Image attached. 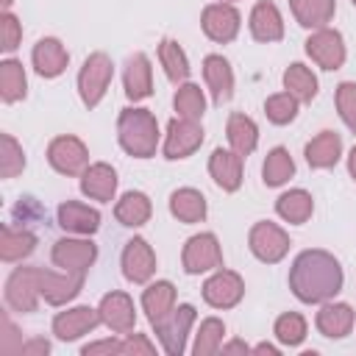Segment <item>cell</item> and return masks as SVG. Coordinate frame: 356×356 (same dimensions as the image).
Wrapping results in <instances>:
<instances>
[{
  "label": "cell",
  "instance_id": "cell-1",
  "mask_svg": "<svg viewBox=\"0 0 356 356\" xmlns=\"http://www.w3.org/2000/svg\"><path fill=\"white\" fill-rule=\"evenodd\" d=\"M342 267L325 250H303L292 261L289 289L303 303H325L342 289Z\"/></svg>",
  "mask_w": 356,
  "mask_h": 356
},
{
  "label": "cell",
  "instance_id": "cell-2",
  "mask_svg": "<svg viewBox=\"0 0 356 356\" xmlns=\"http://www.w3.org/2000/svg\"><path fill=\"white\" fill-rule=\"evenodd\" d=\"M117 139L134 159H150L159 147V122L147 108H122L117 120Z\"/></svg>",
  "mask_w": 356,
  "mask_h": 356
},
{
  "label": "cell",
  "instance_id": "cell-3",
  "mask_svg": "<svg viewBox=\"0 0 356 356\" xmlns=\"http://www.w3.org/2000/svg\"><path fill=\"white\" fill-rule=\"evenodd\" d=\"M114 78V64L106 53H89L78 72V95L86 108H95Z\"/></svg>",
  "mask_w": 356,
  "mask_h": 356
},
{
  "label": "cell",
  "instance_id": "cell-4",
  "mask_svg": "<svg viewBox=\"0 0 356 356\" xmlns=\"http://www.w3.org/2000/svg\"><path fill=\"white\" fill-rule=\"evenodd\" d=\"M192 323H195V306H189V303L175 306L167 317H161L159 323H153L164 353H170V356L184 353V348H186V334H189Z\"/></svg>",
  "mask_w": 356,
  "mask_h": 356
},
{
  "label": "cell",
  "instance_id": "cell-5",
  "mask_svg": "<svg viewBox=\"0 0 356 356\" xmlns=\"http://www.w3.org/2000/svg\"><path fill=\"white\" fill-rule=\"evenodd\" d=\"M248 245H250V250H253V256H256L259 261L275 264V261H281V259L286 256V250H289V236H286V231H284L281 225H275V222H270V220H261V222H256V225L250 228Z\"/></svg>",
  "mask_w": 356,
  "mask_h": 356
},
{
  "label": "cell",
  "instance_id": "cell-6",
  "mask_svg": "<svg viewBox=\"0 0 356 356\" xmlns=\"http://www.w3.org/2000/svg\"><path fill=\"white\" fill-rule=\"evenodd\" d=\"M181 264L189 275H200V273H209V270L220 267L222 264V250H220L217 236L209 234V231L189 236L186 245H184V253H181Z\"/></svg>",
  "mask_w": 356,
  "mask_h": 356
},
{
  "label": "cell",
  "instance_id": "cell-7",
  "mask_svg": "<svg viewBox=\"0 0 356 356\" xmlns=\"http://www.w3.org/2000/svg\"><path fill=\"white\" fill-rule=\"evenodd\" d=\"M47 161L61 175H81L89 167V150L78 136H56L47 145Z\"/></svg>",
  "mask_w": 356,
  "mask_h": 356
},
{
  "label": "cell",
  "instance_id": "cell-8",
  "mask_svg": "<svg viewBox=\"0 0 356 356\" xmlns=\"http://www.w3.org/2000/svg\"><path fill=\"white\" fill-rule=\"evenodd\" d=\"M39 298V267H17L6 281V303L14 312H36Z\"/></svg>",
  "mask_w": 356,
  "mask_h": 356
},
{
  "label": "cell",
  "instance_id": "cell-9",
  "mask_svg": "<svg viewBox=\"0 0 356 356\" xmlns=\"http://www.w3.org/2000/svg\"><path fill=\"white\" fill-rule=\"evenodd\" d=\"M306 53L309 58L323 67V70H339L345 64V42L342 33L334 28H317L312 31V36L306 39Z\"/></svg>",
  "mask_w": 356,
  "mask_h": 356
},
{
  "label": "cell",
  "instance_id": "cell-10",
  "mask_svg": "<svg viewBox=\"0 0 356 356\" xmlns=\"http://www.w3.org/2000/svg\"><path fill=\"white\" fill-rule=\"evenodd\" d=\"M200 145H203V128L197 120H184V117L170 120L167 134H164V159H172V161L186 159Z\"/></svg>",
  "mask_w": 356,
  "mask_h": 356
},
{
  "label": "cell",
  "instance_id": "cell-11",
  "mask_svg": "<svg viewBox=\"0 0 356 356\" xmlns=\"http://www.w3.org/2000/svg\"><path fill=\"white\" fill-rule=\"evenodd\" d=\"M200 25H203V33L211 39V42H234L236 33H239V25H242V17L239 11L231 6V3H209L200 14Z\"/></svg>",
  "mask_w": 356,
  "mask_h": 356
},
{
  "label": "cell",
  "instance_id": "cell-12",
  "mask_svg": "<svg viewBox=\"0 0 356 356\" xmlns=\"http://www.w3.org/2000/svg\"><path fill=\"white\" fill-rule=\"evenodd\" d=\"M97 259V248L92 239H58L53 245V264L61 267L64 273H75V275H86V270L95 264Z\"/></svg>",
  "mask_w": 356,
  "mask_h": 356
},
{
  "label": "cell",
  "instance_id": "cell-13",
  "mask_svg": "<svg viewBox=\"0 0 356 356\" xmlns=\"http://www.w3.org/2000/svg\"><path fill=\"white\" fill-rule=\"evenodd\" d=\"M242 295H245V281L234 270H217L203 284V300L211 309H231L242 300Z\"/></svg>",
  "mask_w": 356,
  "mask_h": 356
},
{
  "label": "cell",
  "instance_id": "cell-14",
  "mask_svg": "<svg viewBox=\"0 0 356 356\" xmlns=\"http://www.w3.org/2000/svg\"><path fill=\"white\" fill-rule=\"evenodd\" d=\"M83 286V275H75V273H56V270H42L39 267V292H42V300L50 303V306H64L70 303Z\"/></svg>",
  "mask_w": 356,
  "mask_h": 356
},
{
  "label": "cell",
  "instance_id": "cell-15",
  "mask_svg": "<svg viewBox=\"0 0 356 356\" xmlns=\"http://www.w3.org/2000/svg\"><path fill=\"white\" fill-rule=\"evenodd\" d=\"M97 323H100V312L97 309H92V306H75V309L58 312L53 317V334L61 342H72V339L89 334L92 328H97Z\"/></svg>",
  "mask_w": 356,
  "mask_h": 356
},
{
  "label": "cell",
  "instance_id": "cell-16",
  "mask_svg": "<svg viewBox=\"0 0 356 356\" xmlns=\"http://www.w3.org/2000/svg\"><path fill=\"white\" fill-rule=\"evenodd\" d=\"M153 273H156L153 248L142 236H134L122 250V275L134 284H145V281H150Z\"/></svg>",
  "mask_w": 356,
  "mask_h": 356
},
{
  "label": "cell",
  "instance_id": "cell-17",
  "mask_svg": "<svg viewBox=\"0 0 356 356\" xmlns=\"http://www.w3.org/2000/svg\"><path fill=\"white\" fill-rule=\"evenodd\" d=\"M97 312H100V323L108 325L111 331H117V334L134 331L136 312H134V300L125 292H108V295H103Z\"/></svg>",
  "mask_w": 356,
  "mask_h": 356
},
{
  "label": "cell",
  "instance_id": "cell-18",
  "mask_svg": "<svg viewBox=\"0 0 356 356\" xmlns=\"http://www.w3.org/2000/svg\"><path fill=\"white\" fill-rule=\"evenodd\" d=\"M31 61H33V67H36V72L42 78H58L67 70L70 53H67V47L56 36H44V39H39L33 44Z\"/></svg>",
  "mask_w": 356,
  "mask_h": 356
},
{
  "label": "cell",
  "instance_id": "cell-19",
  "mask_svg": "<svg viewBox=\"0 0 356 356\" xmlns=\"http://www.w3.org/2000/svg\"><path fill=\"white\" fill-rule=\"evenodd\" d=\"M209 172L222 192H236L242 186V156L236 150L217 147L209 159Z\"/></svg>",
  "mask_w": 356,
  "mask_h": 356
},
{
  "label": "cell",
  "instance_id": "cell-20",
  "mask_svg": "<svg viewBox=\"0 0 356 356\" xmlns=\"http://www.w3.org/2000/svg\"><path fill=\"white\" fill-rule=\"evenodd\" d=\"M81 192L92 200L108 203L117 192V172L106 161H95L81 172Z\"/></svg>",
  "mask_w": 356,
  "mask_h": 356
},
{
  "label": "cell",
  "instance_id": "cell-21",
  "mask_svg": "<svg viewBox=\"0 0 356 356\" xmlns=\"http://www.w3.org/2000/svg\"><path fill=\"white\" fill-rule=\"evenodd\" d=\"M203 78H206V86H209L211 100L217 106L231 100V95H234V70L222 56L211 53V56L203 58Z\"/></svg>",
  "mask_w": 356,
  "mask_h": 356
},
{
  "label": "cell",
  "instance_id": "cell-22",
  "mask_svg": "<svg viewBox=\"0 0 356 356\" xmlns=\"http://www.w3.org/2000/svg\"><path fill=\"white\" fill-rule=\"evenodd\" d=\"M248 25H250V33H253L256 42H278V39L284 36L281 11H278V6L270 3V0H261V3L253 6Z\"/></svg>",
  "mask_w": 356,
  "mask_h": 356
},
{
  "label": "cell",
  "instance_id": "cell-23",
  "mask_svg": "<svg viewBox=\"0 0 356 356\" xmlns=\"http://www.w3.org/2000/svg\"><path fill=\"white\" fill-rule=\"evenodd\" d=\"M122 81H125V95L131 100H145L153 95V67H150V58L145 53H134L128 61H125V72H122Z\"/></svg>",
  "mask_w": 356,
  "mask_h": 356
},
{
  "label": "cell",
  "instance_id": "cell-24",
  "mask_svg": "<svg viewBox=\"0 0 356 356\" xmlns=\"http://www.w3.org/2000/svg\"><path fill=\"white\" fill-rule=\"evenodd\" d=\"M58 225L70 234H81V236H89L100 228V211L86 206V203H78V200H67L58 206Z\"/></svg>",
  "mask_w": 356,
  "mask_h": 356
},
{
  "label": "cell",
  "instance_id": "cell-25",
  "mask_svg": "<svg viewBox=\"0 0 356 356\" xmlns=\"http://www.w3.org/2000/svg\"><path fill=\"white\" fill-rule=\"evenodd\" d=\"M314 325L328 339H342L353 328V309L348 303H323V309L314 317Z\"/></svg>",
  "mask_w": 356,
  "mask_h": 356
},
{
  "label": "cell",
  "instance_id": "cell-26",
  "mask_svg": "<svg viewBox=\"0 0 356 356\" xmlns=\"http://www.w3.org/2000/svg\"><path fill=\"white\" fill-rule=\"evenodd\" d=\"M342 156V139L337 131H320L309 145H306V161L314 170H328L339 161Z\"/></svg>",
  "mask_w": 356,
  "mask_h": 356
},
{
  "label": "cell",
  "instance_id": "cell-27",
  "mask_svg": "<svg viewBox=\"0 0 356 356\" xmlns=\"http://www.w3.org/2000/svg\"><path fill=\"white\" fill-rule=\"evenodd\" d=\"M225 134H228V145H231V150H236L242 159L250 156V153L256 150V145H259V128H256V122H253L248 114L234 111V114L228 117Z\"/></svg>",
  "mask_w": 356,
  "mask_h": 356
},
{
  "label": "cell",
  "instance_id": "cell-28",
  "mask_svg": "<svg viewBox=\"0 0 356 356\" xmlns=\"http://www.w3.org/2000/svg\"><path fill=\"white\" fill-rule=\"evenodd\" d=\"M150 214H153L150 197H147L145 192H136V189L125 192V195L117 200V206H114V217H117V222H122V225H128V228H139V225H145V222L150 220Z\"/></svg>",
  "mask_w": 356,
  "mask_h": 356
},
{
  "label": "cell",
  "instance_id": "cell-29",
  "mask_svg": "<svg viewBox=\"0 0 356 356\" xmlns=\"http://www.w3.org/2000/svg\"><path fill=\"white\" fill-rule=\"evenodd\" d=\"M170 211L175 220L181 222H203L206 217V197L192 189V186H181L170 195Z\"/></svg>",
  "mask_w": 356,
  "mask_h": 356
},
{
  "label": "cell",
  "instance_id": "cell-30",
  "mask_svg": "<svg viewBox=\"0 0 356 356\" xmlns=\"http://www.w3.org/2000/svg\"><path fill=\"white\" fill-rule=\"evenodd\" d=\"M289 8H292V14H295L298 25L312 28V31L325 28V25L331 22L334 11H337L334 0H289Z\"/></svg>",
  "mask_w": 356,
  "mask_h": 356
},
{
  "label": "cell",
  "instance_id": "cell-31",
  "mask_svg": "<svg viewBox=\"0 0 356 356\" xmlns=\"http://www.w3.org/2000/svg\"><path fill=\"white\" fill-rule=\"evenodd\" d=\"M142 309L147 312L150 323H159L175 309V286L170 281H156L142 292Z\"/></svg>",
  "mask_w": 356,
  "mask_h": 356
},
{
  "label": "cell",
  "instance_id": "cell-32",
  "mask_svg": "<svg viewBox=\"0 0 356 356\" xmlns=\"http://www.w3.org/2000/svg\"><path fill=\"white\" fill-rule=\"evenodd\" d=\"M275 211H278L281 220H286L292 225H300V222H306L312 217L314 200H312V195L306 189H289L275 200Z\"/></svg>",
  "mask_w": 356,
  "mask_h": 356
},
{
  "label": "cell",
  "instance_id": "cell-33",
  "mask_svg": "<svg viewBox=\"0 0 356 356\" xmlns=\"http://www.w3.org/2000/svg\"><path fill=\"white\" fill-rule=\"evenodd\" d=\"M284 89L289 95H295L300 103H312L314 95H317V75L306 64L295 61L284 70Z\"/></svg>",
  "mask_w": 356,
  "mask_h": 356
},
{
  "label": "cell",
  "instance_id": "cell-34",
  "mask_svg": "<svg viewBox=\"0 0 356 356\" xmlns=\"http://www.w3.org/2000/svg\"><path fill=\"white\" fill-rule=\"evenodd\" d=\"M36 248V236L28 228H14L3 225V239H0V259L3 261H19L31 256Z\"/></svg>",
  "mask_w": 356,
  "mask_h": 356
},
{
  "label": "cell",
  "instance_id": "cell-35",
  "mask_svg": "<svg viewBox=\"0 0 356 356\" xmlns=\"http://www.w3.org/2000/svg\"><path fill=\"white\" fill-rule=\"evenodd\" d=\"M28 81H25V70L17 58H6L0 61V97L3 103H17L25 97Z\"/></svg>",
  "mask_w": 356,
  "mask_h": 356
},
{
  "label": "cell",
  "instance_id": "cell-36",
  "mask_svg": "<svg viewBox=\"0 0 356 356\" xmlns=\"http://www.w3.org/2000/svg\"><path fill=\"white\" fill-rule=\"evenodd\" d=\"M159 61H161V67H164V72H167V78L172 83H186V78H189V58H186V53L181 50L178 42L161 39V44H159Z\"/></svg>",
  "mask_w": 356,
  "mask_h": 356
},
{
  "label": "cell",
  "instance_id": "cell-37",
  "mask_svg": "<svg viewBox=\"0 0 356 356\" xmlns=\"http://www.w3.org/2000/svg\"><path fill=\"white\" fill-rule=\"evenodd\" d=\"M172 108H175V114L178 117H184V120H197L200 122V117H203V111H206V97H203V89L197 86V83H178V89H175V97H172Z\"/></svg>",
  "mask_w": 356,
  "mask_h": 356
},
{
  "label": "cell",
  "instance_id": "cell-38",
  "mask_svg": "<svg viewBox=\"0 0 356 356\" xmlns=\"http://www.w3.org/2000/svg\"><path fill=\"white\" fill-rule=\"evenodd\" d=\"M261 175L267 186H281L295 175V161L286 147H273L261 164Z\"/></svg>",
  "mask_w": 356,
  "mask_h": 356
},
{
  "label": "cell",
  "instance_id": "cell-39",
  "mask_svg": "<svg viewBox=\"0 0 356 356\" xmlns=\"http://www.w3.org/2000/svg\"><path fill=\"white\" fill-rule=\"evenodd\" d=\"M222 334H225V323L217 320V317H206L197 328V337H195V345H192V353L195 356H211L222 348Z\"/></svg>",
  "mask_w": 356,
  "mask_h": 356
},
{
  "label": "cell",
  "instance_id": "cell-40",
  "mask_svg": "<svg viewBox=\"0 0 356 356\" xmlns=\"http://www.w3.org/2000/svg\"><path fill=\"white\" fill-rule=\"evenodd\" d=\"M298 106H300V100L284 89V92H275V95H270L264 100V114H267L270 122L286 125V122H292L298 117Z\"/></svg>",
  "mask_w": 356,
  "mask_h": 356
},
{
  "label": "cell",
  "instance_id": "cell-41",
  "mask_svg": "<svg viewBox=\"0 0 356 356\" xmlns=\"http://www.w3.org/2000/svg\"><path fill=\"white\" fill-rule=\"evenodd\" d=\"M275 339L281 345H289V348L300 345L306 339V320H303V314H298V312L281 314L275 320Z\"/></svg>",
  "mask_w": 356,
  "mask_h": 356
},
{
  "label": "cell",
  "instance_id": "cell-42",
  "mask_svg": "<svg viewBox=\"0 0 356 356\" xmlns=\"http://www.w3.org/2000/svg\"><path fill=\"white\" fill-rule=\"evenodd\" d=\"M25 167V153L22 147L17 145V139L11 134H3L0 136V175L3 178H14L19 175Z\"/></svg>",
  "mask_w": 356,
  "mask_h": 356
},
{
  "label": "cell",
  "instance_id": "cell-43",
  "mask_svg": "<svg viewBox=\"0 0 356 356\" xmlns=\"http://www.w3.org/2000/svg\"><path fill=\"white\" fill-rule=\"evenodd\" d=\"M337 111L342 117V122L356 131V83L353 81H342L337 86Z\"/></svg>",
  "mask_w": 356,
  "mask_h": 356
},
{
  "label": "cell",
  "instance_id": "cell-44",
  "mask_svg": "<svg viewBox=\"0 0 356 356\" xmlns=\"http://www.w3.org/2000/svg\"><path fill=\"white\" fill-rule=\"evenodd\" d=\"M22 42V25L19 19L11 14V11H3L0 14V47L3 53H14Z\"/></svg>",
  "mask_w": 356,
  "mask_h": 356
},
{
  "label": "cell",
  "instance_id": "cell-45",
  "mask_svg": "<svg viewBox=\"0 0 356 356\" xmlns=\"http://www.w3.org/2000/svg\"><path fill=\"white\" fill-rule=\"evenodd\" d=\"M122 353H145V356H150V353H156V345L145 337V334H128L125 339H122Z\"/></svg>",
  "mask_w": 356,
  "mask_h": 356
},
{
  "label": "cell",
  "instance_id": "cell-46",
  "mask_svg": "<svg viewBox=\"0 0 356 356\" xmlns=\"http://www.w3.org/2000/svg\"><path fill=\"white\" fill-rule=\"evenodd\" d=\"M81 353L83 356H95V353H122V342H117V339H100V342H89V345H83L81 348Z\"/></svg>",
  "mask_w": 356,
  "mask_h": 356
},
{
  "label": "cell",
  "instance_id": "cell-47",
  "mask_svg": "<svg viewBox=\"0 0 356 356\" xmlns=\"http://www.w3.org/2000/svg\"><path fill=\"white\" fill-rule=\"evenodd\" d=\"M47 350H50V345H47L44 339H31V342L19 345V353H25V356H28V353H42V356H44Z\"/></svg>",
  "mask_w": 356,
  "mask_h": 356
},
{
  "label": "cell",
  "instance_id": "cell-48",
  "mask_svg": "<svg viewBox=\"0 0 356 356\" xmlns=\"http://www.w3.org/2000/svg\"><path fill=\"white\" fill-rule=\"evenodd\" d=\"M220 350H222V353H236V350H239V353H248L250 348H248L245 342H228V345H222Z\"/></svg>",
  "mask_w": 356,
  "mask_h": 356
},
{
  "label": "cell",
  "instance_id": "cell-49",
  "mask_svg": "<svg viewBox=\"0 0 356 356\" xmlns=\"http://www.w3.org/2000/svg\"><path fill=\"white\" fill-rule=\"evenodd\" d=\"M253 350H256V353H273V356H278V348H275V345H267V342H261V345H256Z\"/></svg>",
  "mask_w": 356,
  "mask_h": 356
},
{
  "label": "cell",
  "instance_id": "cell-50",
  "mask_svg": "<svg viewBox=\"0 0 356 356\" xmlns=\"http://www.w3.org/2000/svg\"><path fill=\"white\" fill-rule=\"evenodd\" d=\"M348 170H350V175H353V181H356V145L350 147V156H348Z\"/></svg>",
  "mask_w": 356,
  "mask_h": 356
},
{
  "label": "cell",
  "instance_id": "cell-51",
  "mask_svg": "<svg viewBox=\"0 0 356 356\" xmlns=\"http://www.w3.org/2000/svg\"><path fill=\"white\" fill-rule=\"evenodd\" d=\"M11 3L14 0H3V11H11Z\"/></svg>",
  "mask_w": 356,
  "mask_h": 356
},
{
  "label": "cell",
  "instance_id": "cell-52",
  "mask_svg": "<svg viewBox=\"0 0 356 356\" xmlns=\"http://www.w3.org/2000/svg\"><path fill=\"white\" fill-rule=\"evenodd\" d=\"M220 3H236V0H220Z\"/></svg>",
  "mask_w": 356,
  "mask_h": 356
},
{
  "label": "cell",
  "instance_id": "cell-53",
  "mask_svg": "<svg viewBox=\"0 0 356 356\" xmlns=\"http://www.w3.org/2000/svg\"><path fill=\"white\" fill-rule=\"evenodd\" d=\"M350 3H353V6H356V0H350Z\"/></svg>",
  "mask_w": 356,
  "mask_h": 356
}]
</instances>
